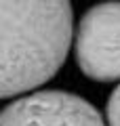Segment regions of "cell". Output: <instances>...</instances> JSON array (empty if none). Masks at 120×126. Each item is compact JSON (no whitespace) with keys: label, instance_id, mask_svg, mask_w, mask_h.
<instances>
[{"label":"cell","instance_id":"obj_4","mask_svg":"<svg viewBox=\"0 0 120 126\" xmlns=\"http://www.w3.org/2000/svg\"><path fill=\"white\" fill-rule=\"evenodd\" d=\"M105 124L107 126H120V84L114 86V90L107 97L105 103Z\"/></svg>","mask_w":120,"mask_h":126},{"label":"cell","instance_id":"obj_1","mask_svg":"<svg viewBox=\"0 0 120 126\" xmlns=\"http://www.w3.org/2000/svg\"><path fill=\"white\" fill-rule=\"evenodd\" d=\"M72 40L70 2H0V99L46 84L65 63Z\"/></svg>","mask_w":120,"mask_h":126},{"label":"cell","instance_id":"obj_2","mask_svg":"<svg viewBox=\"0 0 120 126\" xmlns=\"http://www.w3.org/2000/svg\"><path fill=\"white\" fill-rule=\"evenodd\" d=\"M72 42L76 63L86 78L120 80V2L91 6L80 17Z\"/></svg>","mask_w":120,"mask_h":126},{"label":"cell","instance_id":"obj_3","mask_svg":"<svg viewBox=\"0 0 120 126\" xmlns=\"http://www.w3.org/2000/svg\"><path fill=\"white\" fill-rule=\"evenodd\" d=\"M0 126H107L84 97L67 90H36L0 111Z\"/></svg>","mask_w":120,"mask_h":126}]
</instances>
